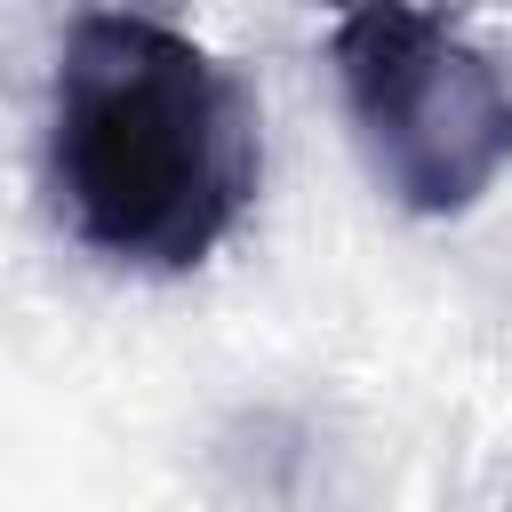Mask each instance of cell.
<instances>
[{"instance_id": "cell-1", "label": "cell", "mask_w": 512, "mask_h": 512, "mask_svg": "<svg viewBox=\"0 0 512 512\" xmlns=\"http://www.w3.org/2000/svg\"><path fill=\"white\" fill-rule=\"evenodd\" d=\"M264 136L248 80L152 8H72L48 88V192L64 232L120 272H200L256 208Z\"/></svg>"}, {"instance_id": "cell-2", "label": "cell", "mask_w": 512, "mask_h": 512, "mask_svg": "<svg viewBox=\"0 0 512 512\" xmlns=\"http://www.w3.org/2000/svg\"><path fill=\"white\" fill-rule=\"evenodd\" d=\"M328 64L376 184L408 216H464L512 168V64L424 0H336Z\"/></svg>"}]
</instances>
